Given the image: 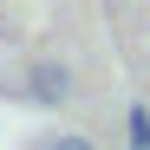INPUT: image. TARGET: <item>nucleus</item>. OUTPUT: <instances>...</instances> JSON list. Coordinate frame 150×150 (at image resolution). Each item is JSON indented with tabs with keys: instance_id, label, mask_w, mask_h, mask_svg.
I'll use <instances>...</instances> for the list:
<instances>
[{
	"instance_id": "obj_1",
	"label": "nucleus",
	"mask_w": 150,
	"mask_h": 150,
	"mask_svg": "<svg viewBox=\"0 0 150 150\" xmlns=\"http://www.w3.org/2000/svg\"><path fill=\"white\" fill-rule=\"evenodd\" d=\"M33 98H39V105H65V98H72V72L52 65V59L33 65Z\"/></svg>"
},
{
	"instance_id": "obj_3",
	"label": "nucleus",
	"mask_w": 150,
	"mask_h": 150,
	"mask_svg": "<svg viewBox=\"0 0 150 150\" xmlns=\"http://www.w3.org/2000/svg\"><path fill=\"white\" fill-rule=\"evenodd\" d=\"M46 150H91V137H79V131H59V137L46 144Z\"/></svg>"
},
{
	"instance_id": "obj_2",
	"label": "nucleus",
	"mask_w": 150,
	"mask_h": 150,
	"mask_svg": "<svg viewBox=\"0 0 150 150\" xmlns=\"http://www.w3.org/2000/svg\"><path fill=\"white\" fill-rule=\"evenodd\" d=\"M124 131H131V150H150V105H131Z\"/></svg>"
}]
</instances>
